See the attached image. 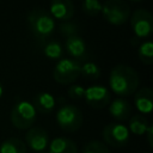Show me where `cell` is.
Here are the masks:
<instances>
[{
	"label": "cell",
	"mask_w": 153,
	"mask_h": 153,
	"mask_svg": "<svg viewBox=\"0 0 153 153\" xmlns=\"http://www.w3.org/2000/svg\"><path fill=\"white\" fill-rule=\"evenodd\" d=\"M43 54L49 60H60L63 55V48L57 41H49L43 45Z\"/></svg>",
	"instance_id": "d6986e66"
},
{
	"label": "cell",
	"mask_w": 153,
	"mask_h": 153,
	"mask_svg": "<svg viewBox=\"0 0 153 153\" xmlns=\"http://www.w3.org/2000/svg\"><path fill=\"white\" fill-rule=\"evenodd\" d=\"M33 108L36 109V111H38L39 114L47 115L50 114L56 105V100L54 98V96L49 92H39L33 97V102H32Z\"/></svg>",
	"instance_id": "2e32d148"
},
{
	"label": "cell",
	"mask_w": 153,
	"mask_h": 153,
	"mask_svg": "<svg viewBox=\"0 0 153 153\" xmlns=\"http://www.w3.org/2000/svg\"><path fill=\"white\" fill-rule=\"evenodd\" d=\"M84 99L86 103L94 109H103L109 105L111 94L109 90L103 85H92L85 88Z\"/></svg>",
	"instance_id": "9c48e42d"
},
{
	"label": "cell",
	"mask_w": 153,
	"mask_h": 153,
	"mask_svg": "<svg viewBox=\"0 0 153 153\" xmlns=\"http://www.w3.org/2000/svg\"><path fill=\"white\" fill-rule=\"evenodd\" d=\"M80 75L87 80H96L100 76V68L92 61H86L80 66Z\"/></svg>",
	"instance_id": "44dd1931"
},
{
	"label": "cell",
	"mask_w": 153,
	"mask_h": 153,
	"mask_svg": "<svg viewBox=\"0 0 153 153\" xmlns=\"http://www.w3.org/2000/svg\"><path fill=\"white\" fill-rule=\"evenodd\" d=\"M134 104L141 115L151 114L153 109V91L147 86L135 91Z\"/></svg>",
	"instance_id": "4fadbf2b"
},
{
	"label": "cell",
	"mask_w": 153,
	"mask_h": 153,
	"mask_svg": "<svg viewBox=\"0 0 153 153\" xmlns=\"http://www.w3.org/2000/svg\"><path fill=\"white\" fill-rule=\"evenodd\" d=\"M27 24L35 38L41 42L45 41L55 31V19L48 11L42 8H35L29 12Z\"/></svg>",
	"instance_id": "7a4b0ae2"
},
{
	"label": "cell",
	"mask_w": 153,
	"mask_h": 153,
	"mask_svg": "<svg viewBox=\"0 0 153 153\" xmlns=\"http://www.w3.org/2000/svg\"><path fill=\"white\" fill-rule=\"evenodd\" d=\"M36 153H48V152H45V151H42V152H36Z\"/></svg>",
	"instance_id": "f1b7e54d"
},
{
	"label": "cell",
	"mask_w": 153,
	"mask_h": 153,
	"mask_svg": "<svg viewBox=\"0 0 153 153\" xmlns=\"http://www.w3.org/2000/svg\"><path fill=\"white\" fill-rule=\"evenodd\" d=\"M148 126H149V123L143 115L135 114L131 117H129V123H128L127 128H128L129 133H133L137 136H141V135H145Z\"/></svg>",
	"instance_id": "e0dca14e"
},
{
	"label": "cell",
	"mask_w": 153,
	"mask_h": 153,
	"mask_svg": "<svg viewBox=\"0 0 153 153\" xmlns=\"http://www.w3.org/2000/svg\"><path fill=\"white\" fill-rule=\"evenodd\" d=\"M56 122L59 127L67 133L76 131L81 128L84 122V116L80 109L73 104H65L59 108L56 112Z\"/></svg>",
	"instance_id": "3957f363"
},
{
	"label": "cell",
	"mask_w": 153,
	"mask_h": 153,
	"mask_svg": "<svg viewBox=\"0 0 153 153\" xmlns=\"http://www.w3.org/2000/svg\"><path fill=\"white\" fill-rule=\"evenodd\" d=\"M27 146L19 137H10L0 145V153H26Z\"/></svg>",
	"instance_id": "ac0fdd59"
},
{
	"label": "cell",
	"mask_w": 153,
	"mask_h": 153,
	"mask_svg": "<svg viewBox=\"0 0 153 153\" xmlns=\"http://www.w3.org/2000/svg\"><path fill=\"white\" fill-rule=\"evenodd\" d=\"M81 63L73 59H60L54 67L53 78L61 85L73 84L80 76Z\"/></svg>",
	"instance_id": "8992f818"
},
{
	"label": "cell",
	"mask_w": 153,
	"mask_h": 153,
	"mask_svg": "<svg viewBox=\"0 0 153 153\" xmlns=\"http://www.w3.org/2000/svg\"><path fill=\"white\" fill-rule=\"evenodd\" d=\"M130 26L137 38H146L153 31V17L149 11L137 8L130 14Z\"/></svg>",
	"instance_id": "ba28073f"
},
{
	"label": "cell",
	"mask_w": 153,
	"mask_h": 153,
	"mask_svg": "<svg viewBox=\"0 0 153 153\" xmlns=\"http://www.w3.org/2000/svg\"><path fill=\"white\" fill-rule=\"evenodd\" d=\"M67 94L71 99H74V100H81L84 99V96H85V87L81 86V85H76V84H73L68 87L67 90Z\"/></svg>",
	"instance_id": "cb8c5ba5"
},
{
	"label": "cell",
	"mask_w": 153,
	"mask_h": 153,
	"mask_svg": "<svg viewBox=\"0 0 153 153\" xmlns=\"http://www.w3.org/2000/svg\"><path fill=\"white\" fill-rule=\"evenodd\" d=\"M145 135L147 136V142H148V146H149V147H152V143H153V141H152V136H153V127H152L151 124L148 126V128H147V130H146Z\"/></svg>",
	"instance_id": "484cf974"
},
{
	"label": "cell",
	"mask_w": 153,
	"mask_h": 153,
	"mask_svg": "<svg viewBox=\"0 0 153 153\" xmlns=\"http://www.w3.org/2000/svg\"><path fill=\"white\" fill-rule=\"evenodd\" d=\"M48 153H78L76 143L66 136H59L49 141Z\"/></svg>",
	"instance_id": "9a60e30c"
},
{
	"label": "cell",
	"mask_w": 153,
	"mask_h": 153,
	"mask_svg": "<svg viewBox=\"0 0 153 153\" xmlns=\"http://www.w3.org/2000/svg\"><path fill=\"white\" fill-rule=\"evenodd\" d=\"M129 1H133V2H137V1H141V0H129Z\"/></svg>",
	"instance_id": "83f0119b"
},
{
	"label": "cell",
	"mask_w": 153,
	"mask_h": 153,
	"mask_svg": "<svg viewBox=\"0 0 153 153\" xmlns=\"http://www.w3.org/2000/svg\"><path fill=\"white\" fill-rule=\"evenodd\" d=\"M81 153H110V151L109 147L103 141L91 140L84 146Z\"/></svg>",
	"instance_id": "7402d4cb"
},
{
	"label": "cell",
	"mask_w": 153,
	"mask_h": 153,
	"mask_svg": "<svg viewBox=\"0 0 153 153\" xmlns=\"http://www.w3.org/2000/svg\"><path fill=\"white\" fill-rule=\"evenodd\" d=\"M25 145L29 146L33 152H42L49 145L48 131L41 127H32L25 134Z\"/></svg>",
	"instance_id": "30bf717a"
},
{
	"label": "cell",
	"mask_w": 153,
	"mask_h": 153,
	"mask_svg": "<svg viewBox=\"0 0 153 153\" xmlns=\"http://www.w3.org/2000/svg\"><path fill=\"white\" fill-rule=\"evenodd\" d=\"M137 56H139L140 61L146 66H149L153 63V43H152V41H146L140 44V47L137 49Z\"/></svg>",
	"instance_id": "ffe728a7"
},
{
	"label": "cell",
	"mask_w": 153,
	"mask_h": 153,
	"mask_svg": "<svg viewBox=\"0 0 153 153\" xmlns=\"http://www.w3.org/2000/svg\"><path fill=\"white\" fill-rule=\"evenodd\" d=\"M59 30H60L62 36L69 37L72 35H76L78 33V25L75 23H72V22L67 20V22H63L62 24H60Z\"/></svg>",
	"instance_id": "d4e9b609"
},
{
	"label": "cell",
	"mask_w": 153,
	"mask_h": 153,
	"mask_svg": "<svg viewBox=\"0 0 153 153\" xmlns=\"http://www.w3.org/2000/svg\"><path fill=\"white\" fill-rule=\"evenodd\" d=\"M65 49H66V51L68 53V55L73 60L80 61V60H85L86 59V55H87L86 43L78 33L76 35H72L69 37H66Z\"/></svg>",
	"instance_id": "7c38bea8"
},
{
	"label": "cell",
	"mask_w": 153,
	"mask_h": 153,
	"mask_svg": "<svg viewBox=\"0 0 153 153\" xmlns=\"http://www.w3.org/2000/svg\"><path fill=\"white\" fill-rule=\"evenodd\" d=\"M102 6L103 4H100L99 0H84L82 1V11L85 14L90 17L98 16L102 12Z\"/></svg>",
	"instance_id": "603a6c76"
},
{
	"label": "cell",
	"mask_w": 153,
	"mask_h": 153,
	"mask_svg": "<svg viewBox=\"0 0 153 153\" xmlns=\"http://www.w3.org/2000/svg\"><path fill=\"white\" fill-rule=\"evenodd\" d=\"M103 18L111 25H123L130 17V8L123 0H106L102 6Z\"/></svg>",
	"instance_id": "5b68a950"
},
{
	"label": "cell",
	"mask_w": 153,
	"mask_h": 153,
	"mask_svg": "<svg viewBox=\"0 0 153 153\" xmlns=\"http://www.w3.org/2000/svg\"><path fill=\"white\" fill-rule=\"evenodd\" d=\"M2 94H4V86H2V82L0 81V98L2 97Z\"/></svg>",
	"instance_id": "4316f807"
},
{
	"label": "cell",
	"mask_w": 153,
	"mask_h": 153,
	"mask_svg": "<svg viewBox=\"0 0 153 153\" xmlns=\"http://www.w3.org/2000/svg\"><path fill=\"white\" fill-rule=\"evenodd\" d=\"M109 114L117 121H126L131 115V105L123 97H118L109 103Z\"/></svg>",
	"instance_id": "5bb4252c"
},
{
	"label": "cell",
	"mask_w": 153,
	"mask_h": 153,
	"mask_svg": "<svg viewBox=\"0 0 153 153\" xmlns=\"http://www.w3.org/2000/svg\"><path fill=\"white\" fill-rule=\"evenodd\" d=\"M37 111L33 108L32 103L27 100H19L17 102L12 110H11V122L12 124L20 130H25L32 127V124L36 121Z\"/></svg>",
	"instance_id": "277c9868"
},
{
	"label": "cell",
	"mask_w": 153,
	"mask_h": 153,
	"mask_svg": "<svg viewBox=\"0 0 153 153\" xmlns=\"http://www.w3.org/2000/svg\"><path fill=\"white\" fill-rule=\"evenodd\" d=\"M140 79L137 72L129 65H116L109 75V86L118 97L131 96L139 86Z\"/></svg>",
	"instance_id": "6da1fadb"
},
{
	"label": "cell",
	"mask_w": 153,
	"mask_h": 153,
	"mask_svg": "<svg viewBox=\"0 0 153 153\" xmlns=\"http://www.w3.org/2000/svg\"><path fill=\"white\" fill-rule=\"evenodd\" d=\"M49 13L54 19L67 22L74 16V4L72 0H51Z\"/></svg>",
	"instance_id": "8fae6325"
},
{
	"label": "cell",
	"mask_w": 153,
	"mask_h": 153,
	"mask_svg": "<svg viewBox=\"0 0 153 153\" xmlns=\"http://www.w3.org/2000/svg\"><path fill=\"white\" fill-rule=\"evenodd\" d=\"M103 142L106 146H111L115 148L124 147L129 141V130L122 123H109L103 128L102 131Z\"/></svg>",
	"instance_id": "52a82bcc"
}]
</instances>
